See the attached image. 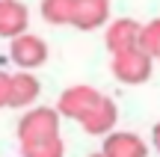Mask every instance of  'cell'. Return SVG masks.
Wrapping results in <instances>:
<instances>
[{
	"label": "cell",
	"instance_id": "cell-1",
	"mask_svg": "<svg viewBox=\"0 0 160 157\" xmlns=\"http://www.w3.org/2000/svg\"><path fill=\"white\" fill-rule=\"evenodd\" d=\"M62 113L53 107H30L21 119H18V142H36V140H51L59 136V122Z\"/></svg>",
	"mask_w": 160,
	"mask_h": 157
},
{
	"label": "cell",
	"instance_id": "cell-2",
	"mask_svg": "<svg viewBox=\"0 0 160 157\" xmlns=\"http://www.w3.org/2000/svg\"><path fill=\"white\" fill-rule=\"evenodd\" d=\"M151 62L154 56L145 53L142 47H131V51H122V53H113L110 59V71L119 83L125 86H139L151 77Z\"/></svg>",
	"mask_w": 160,
	"mask_h": 157
},
{
	"label": "cell",
	"instance_id": "cell-3",
	"mask_svg": "<svg viewBox=\"0 0 160 157\" xmlns=\"http://www.w3.org/2000/svg\"><path fill=\"white\" fill-rule=\"evenodd\" d=\"M101 98H104V95L98 92L95 86H89V83H77V86H68L62 95H59V104H57V110L62 113L65 119L83 122V119L89 116L92 110H95V104H98Z\"/></svg>",
	"mask_w": 160,
	"mask_h": 157
},
{
	"label": "cell",
	"instance_id": "cell-4",
	"mask_svg": "<svg viewBox=\"0 0 160 157\" xmlns=\"http://www.w3.org/2000/svg\"><path fill=\"white\" fill-rule=\"evenodd\" d=\"M9 59L18 65L21 71H33L39 65L48 62V42L36 33H24L18 39H12L9 45Z\"/></svg>",
	"mask_w": 160,
	"mask_h": 157
},
{
	"label": "cell",
	"instance_id": "cell-5",
	"mask_svg": "<svg viewBox=\"0 0 160 157\" xmlns=\"http://www.w3.org/2000/svg\"><path fill=\"white\" fill-rule=\"evenodd\" d=\"M139 36H142V24L133 21V18H119L107 27L104 33V42H107L110 56L122 51H131V47H139Z\"/></svg>",
	"mask_w": 160,
	"mask_h": 157
},
{
	"label": "cell",
	"instance_id": "cell-6",
	"mask_svg": "<svg viewBox=\"0 0 160 157\" xmlns=\"http://www.w3.org/2000/svg\"><path fill=\"white\" fill-rule=\"evenodd\" d=\"M116 122H119V107H116L113 98L104 95V98L95 104V110L80 122V128H83L89 136H110L113 128H116Z\"/></svg>",
	"mask_w": 160,
	"mask_h": 157
},
{
	"label": "cell",
	"instance_id": "cell-7",
	"mask_svg": "<svg viewBox=\"0 0 160 157\" xmlns=\"http://www.w3.org/2000/svg\"><path fill=\"white\" fill-rule=\"evenodd\" d=\"M107 157H148V145L133 130H113L101 148Z\"/></svg>",
	"mask_w": 160,
	"mask_h": 157
},
{
	"label": "cell",
	"instance_id": "cell-8",
	"mask_svg": "<svg viewBox=\"0 0 160 157\" xmlns=\"http://www.w3.org/2000/svg\"><path fill=\"white\" fill-rule=\"evenodd\" d=\"M30 24V12L27 6L21 3V0H6V3H0V36L3 39H18V36L30 33L27 30Z\"/></svg>",
	"mask_w": 160,
	"mask_h": 157
},
{
	"label": "cell",
	"instance_id": "cell-9",
	"mask_svg": "<svg viewBox=\"0 0 160 157\" xmlns=\"http://www.w3.org/2000/svg\"><path fill=\"white\" fill-rule=\"evenodd\" d=\"M42 95V83L33 71H15L12 74V92H9V107L15 110H27L30 104H36V98Z\"/></svg>",
	"mask_w": 160,
	"mask_h": 157
},
{
	"label": "cell",
	"instance_id": "cell-10",
	"mask_svg": "<svg viewBox=\"0 0 160 157\" xmlns=\"http://www.w3.org/2000/svg\"><path fill=\"white\" fill-rule=\"evenodd\" d=\"M107 21H110V0H77L71 27L89 33V30H98Z\"/></svg>",
	"mask_w": 160,
	"mask_h": 157
},
{
	"label": "cell",
	"instance_id": "cell-11",
	"mask_svg": "<svg viewBox=\"0 0 160 157\" xmlns=\"http://www.w3.org/2000/svg\"><path fill=\"white\" fill-rule=\"evenodd\" d=\"M74 9L77 0H42V18L53 27H62V24L74 21Z\"/></svg>",
	"mask_w": 160,
	"mask_h": 157
},
{
	"label": "cell",
	"instance_id": "cell-12",
	"mask_svg": "<svg viewBox=\"0 0 160 157\" xmlns=\"http://www.w3.org/2000/svg\"><path fill=\"white\" fill-rule=\"evenodd\" d=\"M21 157H65V145H62L59 136L36 140V142H21Z\"/></svg>",
	"mask_w": 160,
	"mask_h": 157
},
{
	"label": "cell",
	"instance_id": "cell-13",
	"mask_svg": "<svg viewBox=\"0 0 160 157\" xmlns=\"http://www.w3.org/2000/svg\"><path fill=\"white\" fill-rule=\"evenodd\" d=\"M139 47L151 56H160V18L142 24V36H139Z\"/></svg>",
	"mask_w": 160,
	"mask_h": 157
},
{
	"label": "cell",
	"instance_id": "cell-14",
	"mask_svg": "<svg viewBox=\"0 0 160 157\" xmlns=\"http://www.w3.org/2000/svg\"><path fill=\"white\" fill-rule=\"evenodd\" d=\"M9 92H12V74L0 71V107H9Z\"/></svg>",
	"mask_w": 160,
	"mask_h": 157
},
{
	"label": "cell",
	"instance_id": "cell-15",
	"mask_svg": "<svg viewBox=\"0 0 160 157\" xmlns=\"http://www.w3.org/2000/svg\"><path fill=\"white\" fill-rule=\"evenodd\" d=\"M151 145L157 148V154H160V122L154 125V130H151Z\"/></svg>",
	"mask_w": 160,
	"mask_h": 157
},
{
	"label": "cell",
	"instance_id": "cell-16",
	"mask_svg": "<svg viewBox=\"0 0 160 157\" xmlns=\"http://www.w3.org/2000/svg\"><path fill=\"white\" fill-rule=\"evenodd\" d=\"M89 157H107V154H104V151H95V154H89Z\"/></svg>",
	"mask_w": 160,
	"mask_h": 157
},
{
	"label": "cell",
	"instance_id": "cell-17",
	"mask_svg": "<svg viewBox=\"0 0 160 157\" xmlns=\"http://www.w3.org/2000/svg\"><path fill=\"white\" fill-rule=\"evenodd\" d=\"M0 3H6V0H0Z\"/></svg>",
	"mask_w": 160,
	"mask_h": 157
}]
</instances>
